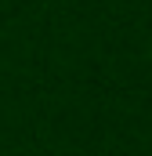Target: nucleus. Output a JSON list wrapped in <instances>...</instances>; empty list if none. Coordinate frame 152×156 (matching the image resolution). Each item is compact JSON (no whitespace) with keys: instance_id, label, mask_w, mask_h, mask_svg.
Instances as JSON below:
<instances>
[]
</instances>
